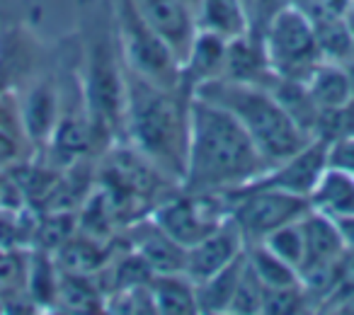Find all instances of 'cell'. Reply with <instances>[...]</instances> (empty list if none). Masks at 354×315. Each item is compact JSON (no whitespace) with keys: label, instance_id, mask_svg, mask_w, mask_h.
Listing matches in <instances>:
<instances>
[{"label":"cell","instance_id":"1","mask_svg":"<svg viewBox=\"0 0 354 315\" xmlns=\"http://www.w3.org/2000/svg\"><path fill=\"white\" fill-rule=\"evenodd\" d=\"M270 170L248 131L228 109L192 97L187 170L180 187L194 194H226Z\"/></svg>","mask_w":354,"mask_h":315},{"label":"cell","instance_id":"2","mask_svg":"<svg viewBox=\"0 0 354 315\" xmlns=\"http://www.w3.org/2000/svg\"><path fill=\"white\" fill-rule=\"evenodd\" d=\"M80 12V78L93 124L95 155H102L114 143L124 141L127 64L109 0H83Z\"/></svg>","mask_w":354,"mask_h":315},{"label":"cell","instance_id":"3","mask_svg":"<svg viewBox=\"0 0 354 315\" xmlns=\"http://www.w3.org/2000/svg\"><path fill=\"white\" fill-rule=\"evenodd\" d=\"M189 102L192 97L183 90L162 88L127 68L124 143L175 184H183L187 170Z\"/></svg>","mask_w":354,"mask_h":315},{"label":"cell","instance_id":"4","mask_svg":"<svg viewBox=\"0 0 354 315\" xmlns=\"http://www.w3.org/2000/svg\"><path fill=\"white\" fill-rule=\"evenodd\" d=\"M192 97H202L207 102L228 109L248 131V136L252 138V143L270 168L291 158L313 141L308 133L296 126L294 119L279 107V102L272 97L267 88L218 78L202 85Z\"/></svg>","mask_w":354,"mask_h":315},{"label":"cell","instance_id":"5","mask_svg":"<svg viewBox=\"0 0 354 315\" xmlns=\"http://www.w3.org/2000/svg\"><path fill=\"white\" fill-rule=\"evenodd\" d=\"M260 37L270 66L277 75L308 80L313 68L323 61L318 51V41H315L313 22L291 3L281 6L270 17Z\"/></svg>","mask_w":354,"mask_h":315},{"label":"cell","instance_id":"6","mask_svg":"<svg viewBox=\"0 0 354 315\" xmlns=\"http://www.w3.org/2000/svg\"><path fill=\"white\" fill-rule=\"evenodd\" d=\"M228 204V218L238 226L245 245L262 242L270 233L301 221L310 202L299 194L279 189H252V192L223 194Z\"/></svg>","mask_w":354,"mask_h":315},{"label":"cell","instance_id":"7","mask_svg":"<svg viewBox=\"0 0 354 315\" xmlns=\"http://www.w3.org/2000/svg\"><path fill=\"white\" fill-rule=\"evenodd\" d=\"M172 240L183 247H192L212 231H216L228 216L223 194H194L175 187L148 213Z\"/></svg>","mask_w":354,"mask_h":315},{"label":"cell","instance_id":"8","mask_svg":"<svg viewBox=\"0 0 354 315\" xmlns=\"http://www.w3.org/2000/svg\"><path fill=\"white\" fill-rule=\"evenodd\" d=\"M328 168V143L323 141H310L306 148L294 153L291 158L281 160V163L272 165L270 170L255 178L252 182L243 184V187L233 189V192H252V189H279V192L299 194V197H310L315 182ZM231 194V192H226Z\"/></svg>","mask_w":354,"mask_h":315},{"label":"cell","instance_id":"9","mask_svg":"<svg viewBox=\"0 0 354 315\" xmlns=\"http://www.w3.org/2000/svg\"><path fill=\"white\" fill-rule=\"evenodd\" d=\"M25 133L35 148H46L61 114L59 73H39L17 93Z\"/></svg>","mask_w":354,"mask_h":315},{"label":"cell","instance_id":"10","mask_svg":"<svg viewBox=\"0 0 354 315\" xmlns=\"http://www.w3.org/2000/svg\"><path fill=\"white\" fill-rule=\"evenodd\" d=\"M148 27L170 46L177 64L187 56L197 35L192 8L185 0H131Z\"/></svg>","mask_w":354,"mask_h":315},{"label":"cell","instance_id":"11","mask_svg":"<svg viewBox=\"0 0 354 315\" xmlns=\"http://www.w3.org/2000/svg\"><path fill=\"white\" fill-rule=\"evenodd\" d=\"M243 252H245V240H243L236 223L226 216L216 231H212L207 238H202L192 247H187L185 276L189 281H194V284H199V281L221 271L233 260H238Z\"/></svg>","mask_w":354,"mask_h":315},{"label":"cell","instance_id":"12","mask_svg":"<svg viewBox=\"0 0 354 315\" xmlns=\"http://www.w3.org/2000/svg\"><path fill=\"white\" fill-rule=\"evenodd\" d=\"M129 245L146 260L153 274H185V257L187 247L172 240L151 216H143L133 221L129 228Z\"/></svg>","mask_w":354,"mask_h":315},{"label":"cell","instance_id":"13","mask_svg":"<svg viewBox=\"0 0 354 315\" xmlns=\"http://www.w3.org/2000/svg\"><path fill=\"white\" fill-rule=\"evenodd\" d=\"M226 44L221 37L197 32L187 56L180 61V90L192 97L202 85L218 80L226 64Z\"/></svg>","mask_w":354,"mask_h":315},{"label":"cell","instance_id":"14","mask_svg":"<svg viewBox=\"0 0 354 315\" xmlns=\"http://www.w3.org/2000/svg\"><path fill=\"white\" fill-rule=\"evenodd\" d=\"M223 80L243 85H257V88H270L274 70L267 59L262 37L255 32L238 37L226 44V64H223Z\"/></svg>","mask_w":354,"mask_h":315},{"label":"cell","instance_id":"15","mask_svg":"<svg viewBox=\"0 0 354 315\" xmlns=\"http://www.w3.org/2000/svg\"><path fill=\"white\" fill-rule=\"evenodd\" d=\"M301 231H304V242H306V257L301 262V267L335 265L344 255V250H347L342 236H339L337 223L320 211L308 209L304 213V218H301Z\"/></svg>","mask_w":354,"mask_h":315},{"label":"cell","instance_id":"16","mask_svg":"<svg viewBox=\"0 0 354 315\" xmlns=\"http://www.w3.org/2000/svg\"><path fill=\"white\" fill-rule=\"evenodd\" d=\"M197 32L221 37L223 41H233L250 32V20L243 0H199L194 8Z\"/></svg>","mask_w":354,"mask_h":315},{"label":"cell","instance_id":"17","mask_svg":"<svg viewBox=\"0 0 354 315\" xmlns=\"http://www.w3.org/2000/svg\"><path fill=\"white\" fill-rule=\"evenodd\" d=\"M310 209L330 216L333 221L354 216V175L325 168L308 197Z\"/></svg>","mask_w":354,"mask_h":315},{"label":"cell","instance_id":"18","mask_svg":"<svg viewBox=\"0 0 354 315\" xmlns=\"http://www.w3.org/2000/svg\"><path fill=\"white\" fill-rule=\"evenodd\" d=\"M272 97L279 102V107L294 119V124L306 131L310 138H313L315 131V122H318L320 107L315 104L313 95L308 90V83L306 80H294V78H284V75H277L272 78L270 88Z\"/></svg>","mask_w":354,"mask_h":315},{"label":"cell","instance_id":"19","mask_svg":"<svg viewBox=\"0 0 354 315\" xmlns=\"http://www.w3.org/2000/svg\"><path fill=\"white\" fill-rule=\"evenodd\" d=\"M109 255H112V250L104 247V240H97V238L78 231L54 252V260L61 271L97 276L107 265Z\"/></svg>","mask_w":354,"mask_h":315},{"label":"cell","instance_id":"20","mask_svg":"<svg viewBox=\"0 0 354 315\" xmlns=\"http://www.w3.org/2000/svg\"><path fill=\"white\" fill-rule=\"evenodd\" d=\"M243 269H245V252H243L238 260H233L231 265L223 267L221 271H216V274H212L209 279L194 284L197 286V313H204V315L228 313Z\"/></svg>","mask_w":354,"mask_h":315},{"label":"cell","instance_id":"21","mask_svg":"<svg viewBox=\"0 0 354 315\" xmlns=\"http://www.w3.org/2000/svg\"><path fill=\"white\" fill-rule=\"evenodd\" d=\"M156 313L194 315L197 313V286L185 274H156L151 279Z\"/></svg>","mask_w":354,"mask_h":315},{"label":"cell","instance_id":"22","mask_svg":"<svg viewBox=\"0 0 354 315\" xmlns=\"http://www.w3.org/2000/svg\"><path fill=\"white\" fill-rule=\"evenodd\" d=\"M306 83H308L310 95H313L315 104H318L320 109H337L352 102L349 75H347L344 64L320 61Z\"/></svg>","mask_w":354,"mask_h":315},{"label":"cell","instance_id":"23","mask_svg":"<svg viewBox=\"0 0 354 315\" xmlns=\"http://www.w3.org/2000/svg\"><path fill=\"white\" fill-rule=\"evenodd\" d=\"M56 308L68 313H97L104 310V289L97 276L61 271Z\"/></svg>","mask_w":354,"mask_h":315},{"label":"cell","instance_id":"24","mask_svg":"<svg viewBox=\"0 0 354 315\" xmlns=\"http://www.w3.org/2000/svg\"><path fill=\"white\" fill-rule=\"evenodd\" d=\"M59 284H61V269H59V265H56L54 255L32 250L30 255H27L25 291L37 303V308L41 310L44 305H56Z\"/></svg>","mask_w":354,"mask_h":315},{"label":"cell","instance_id":"25","mask_svg":"<svg viewBox=\"0 0 354 315\" xmlns=\"http://www.w3.org/2000/svg\"><path fill=\"white\" fill-rule=\"evenodd\" d=\"M245 257H248V265L252 267V271H255V276L260 279V284L265 286V289H281V286L301 284L299 271L291 265H286L284 260H279V257H277L270 247L262 245V242L245 245Z\"/></svg>","mask_w":354,"mask_h":315},{"label":"cell","instance_id":"26","mask_svg":"<svg viewBox=\"0 0 354 315\" xmlns=\"http://www.w3.org/2000/svg\"><path fill=\"white\" fill-rule=\"evenodd\" d=\"M315 41L323 61L330 64H347L354 59V41L347 30V22L342 17H325V20L313 22Z\"/></svg>","mask_w":354,"mask_h":315},{"label":"cell","instance_id":"27","mask_svg":"<svg viewBox=\"0 0 354 315\" xmlns=\"http://www.w3.org/2000/svg\"><path fill=\"white\" fill-rule=\"evenodd\" d=\"M315 305L301 284L265 289L262 294V315H299L313 313Z\"/></svg>","mask_w":354,"mask_h":315},{"label":"cell","instance_id":"28","mask_svg":"<svg viewBox=\"0 0 354 315\" xmlns=\"http://www.w3.org/2000/svg\"><path fill=\"white\" fill-rule=\"evenodd\" d=\"M262 245L270 247L279 260H284L286 265H291L299 271L301 262L306 257V242H304V231H301V221H294L289 226H281L279 231L270 233L262 240Z\"/></svg>","mask_w":354,"mask_h":315},{"label":"cell","instance_id":"29","mask_svg":"<svg viewBox=\"0 0 354 315\" xmlns=\"http://www.w3.org/2000/svg\"><path fill=\"white\" fill-rule=\"evenodd\" d=\"M262 294H265V286L260 284V279L255 276V271L248 265V257H245V269H243L241 281L236 286V294H233L228 313L262 315Z\"/></svg>","mask_w":354,"mask_h":315},{"label":"cell","instance_id":"30","mask_svg":"<svg viewBox=\"0 0 354 315\" xmlns=\"http://www.w3.org/2000/svg\"><path fill=\"white\" fill-rule=\"evenodd\" d=\"M27 279V255H20L17 250L0 252V305L15 294L25 291Z\"/></svg>","mask_w":354,"mask_h":315},{"label":"cell","instance_id":"31","mask_svg":"<svg viewBox=\"0 0 354 315\" xmlns=\"http://www.w3.org/2000/svg\"><path fill=\"white\" fill-rule=\"evenodd\" d=\"M286 3H289V0H243L248 20H250V32L260 35L267 22H270V17L274 15L281 6H286Z\"/></svg>","mask_w":354,"mask_h":315},{"label":"cell","instance_id":"32","mask_svg":"<svg viewBox=\"0 0 354 315\" xmlns=\"http://www.w3.org/2000/svg\"><path fill=\"white\" fill-rule=\"evenodd\" d=\"M328 168L354 175V136L328 143Z\"/></svg>","mask_w":354,"mask_h":315},{"label":"cell","instance_id":"33","mask_svg":"<svg viewBox=\"0 0 354 315\" xmlns=\"http://www.w3.org/2000/svg\"><path fill=\"white\" fill-rule=\"evenodd\" d=\"M339 228V236H342L344 240V247L347 250H354V216H347V218H339V221H335Z\"/></svg>","mask_w":354,"mask_h":315},{"label":"cell","instance_id":"34","mask_svg":"<svg viewBox=\"0 0 354 315\" xmlns=\"http://www.w3.org/2000/svg\"><path fill=\"white\" fill-rule=\"evenodd\" d=\"M344 22H347V30H349L352 41H354V0H352V6L347 8V12H344Z\"/></svg>","mask_w":354,"mask_h":315},{"label":"cell","instance_id":"35","mask_svg":"<svg viewBox=\"0 0 354 315\" xmlns=\"http://www.w3.org/2000/svg\"><path fill=\"white\" fill-rule=\"evenodd\" d=\"M344 68H347V75H349V90H352V102H354V59L347 61Z\"/></svg>","mask_w":354,"mask_h":315},{"label":"cell","instance_id":"36","mask_svg":"<svg viewBox=\"0 0 354 315\" xmlns=\"http://www.w3.org/2000/svg\"><path fill=\"white\" fill-rule=\"evenodd\" d=\"M185 3H187V6L192 8V12H194V8H197V3H199V0H185Z\"/></svg>","mask_w":354,"mask_h":315}]
</instances>
